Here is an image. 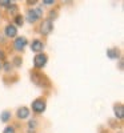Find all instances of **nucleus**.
<instances>
[{"instance_id": "1", "label": "nucleus", "mask_w": 124, "mask_h": 133, "mask_svg": "<svg viewBox=\"0 0 124 133\" xmlns=\"http://www.w3.org/2000/svg\"><path fill=\"white\" fill-rule=\"evenodd\" d=\"M31 79H32V81L35 83L36 85H40V87H48V85H49V80H48L47 77L43 75V73L32 72Z\"/></svg>"}, {"instance_id": "2", "label": "nucleus", "mask_w": 124, "mask_h": 133, "mask_svg": "<svg viewBox=\"0 0 124 133\" xmlns=\"http://www.w3.org/2000/svg\"><path fill=\"white\" fill-rule=\"evenodd\" d=\"M46 63H47V56L44 53H38L35 56V59H33V64H35V66L38 69L43 68L46 65Z\"/></svg>"}, {"instance_id": "3", "label": "nucleus", "mask_w": 124, "mask_h": 133, "mask_svg": "<svg viewBox=\"0 0 124 133\" xmlns=\"http://www.w3.org/2000/svg\"><path fill=\"white\" fill-rule=\"evenodd\" d=\"M32 109H33V112H36V113L44 112V109H46V101L41 98L35 100V101L32 103Z\"/></svg>"}, {"instance_id": "4", "label": "nucleus", "mask_w": 124, "mask_h": 133, "mask_svg": "<svg viewBox=\"0 0 124 133\" xmlns=\"http://www.w3.org/2000/svg\"><path fill=\"white\" fill-rule=\"evenodd\" d=\"M52 29H53V24H52L51 20H44L40 25V31H41L43 35H49L52 32Z\"/></svg>"}, {"instance_id": "5", "label": "nucleus", "mask_w": 124, "mask_h": 133, "mask_svg": "<svg viewBox=\"0 0 124 133\" xmlns=\"http://www.w3.org/2000/svg\"><path fill=\"white\" fill-rule=\"evenodd\" d=\"M40 15H41V9H31V11H28V14H27V20L29 21V23H35V21L40 17Z\"/></svg>"}, {"instance_id": "6", "label": "nucleus", "mask_w": 124, "mask_h": 133, "mask_svg": "<svg viewBox=\"0 0 124 133\" xmlns=\"http://www.w3.org/2000/svg\"><path fill=\"white\" fill-rule=\"evenodd\" d=\"M26 45H27V39L26 37H17L14 43V47H15L16 51H23Z\"/></svg>"}, {"instance_id": "7", "label": "nucleus", "mask_w": 124, "mask_h": 133, "mask_svg": "<svg viewBox=\"0 0 124 133\" xmlns=\"http://www.w3.org/2000/svg\"><path fill=\"white\" fill-rule=\"evenodd\" d=\"M31 49H32L33 52L40 53V52L44 49V44H43L40 40H33V41H32V44H31Z\"/></svg>"}, {"instance_id": "8", "label": "nucleus", "mask_w": 124, "mask_h": 133, "mask_svg": "<svg viewBox=\"0 0 124 133\" xmlns=\"http://www.w3.org/2000/svg\"><path fill=\"white\" fill-rule=\"evenodd\" d=\"M5 35H7L8 37H15V36L17 35L16 27H14V25H7V28H5Z\"/></svg>"}, {"instance_id": "9", "label": "nucleus", "mask_w": 124, "mask_h": 133, "mask_svg": "<svg viewBox=\"0 0 124 133\" xmlns=\"http://www.w3.org/2000/svg\"><path fill=\"white\" fill-rule=\"evenodd\" d=\"M29 116V109L28 108H26V107H23V108H20L19 110H17V117L19 118H27Z\"/></svg>"}, {"instance_id": "10", "label": "nucleus", "mask_w": 124, "mask_h": 133, "mask_svg": "<svg viewBox=\"0 0 124 133\" xmlns=\"http://www.w3.org/2000/svg\"><path fill=\"white\" fill-rule=\"evenodd\" d=\"M115 115H116V117L119 118V120H121L123 117H124V109H123V105H116L115 107Z\"/></svg>"}, {"instance_id": "11", "label": "nucleus", "mask_w": 124, "mask_h": 133, "mask_svg": "<svg viewBox=\"0 0 124 133\" xmlns=\"http://www.w3.org/2000/svg\"><path fill=\"white\" fill-rule=\"evenodd\" d=\"M107 55H108L111 59H117V57H119V49H117V48L108 49V51H107Z\"/></svg>"}, {"instance_id": "12", "label": "nucleus", "mask_w": 124, "mask_h": 133, "mask_svg": "<svg viewBox=\"0 0 124 133\" xmlns=\"http://www.w3.org/2000/svg\"><path fill=\"white\" fill-rule=\"evenodd\" d=\"M11 118V112H8V110H4V112L0 115V120L2 121H8Z\"/></svg>"}, {"instance_id": "13", "label": "nucleus", "mask_w": 124, "mask_h": 133, "mask_svg": "<svg viewBox=\"0 0 124 133\" xmlns=\"http://www.w3.org/2000/svg\"><path fill=\"white\" fill-rule=\"evenodd\" d=\"M23 21H24V19H23V16H21V15H17L15 17V23L17 25H23Z\"/></svg>"}, {"instance_id": "14", "label": "nucleus", "mask_w": 124, "mask_h": 133, "mask_svg": "<svg viewBox=\"0 0 124 133\" xmlns=\"http://www.w3.org/2000/svg\"><path fill=\"white\" fill-rule=\"evenodd\" d=\"M8 12H9V14H16V12H17V5L11 4V5L8 7Z\"/></svg>"}, {"instance_id": "15", "label": "nucleus", "mask_w": 124, "mask_h": 133, "mask_svg": "<svg viewBox=\"0 0 124 133\" xmlns=\"http://www.w3.org/2000/svg\"><path fill=\"white\" fill-rule=\"evenodd\" d=\"M11 4H12L11 0H0V5L2 7H9Z\"/></svg>"}, {"instance_id": "16", "label": "nucleus", "mask_w": 124, "mask_h": 133, "mask_svg": "<svg viewBox=\"0 0 124 133\" xmlns=\"http://www.w3.org/2000/svg\"><path fill=\"white\" fill-rule=\"evenodd\" d=\"M4 133H15V129H14L12 127H7V128L4 129Z\"/></svg>"}, {"instance_id": "17", "label": "nucleus", "mask_w": 124, "mask_h": 133, "mask_svg": "<svg viewBox=\"0 0 124 133\" xmlns=\"http://www.w3.org/2000/svg\"><path fill=\"white\" fill-rule=\"evenodd\" d=\"M14 61H15V65H16V66H17V65H20V64H21V59H19V57H16V59H15V60H14Z\"/></svg>"}, {"instance_id": "18", "label": "nucleus", "mask_w": 124, "mask_h": 133, "mask_svg": "<svg viewBox=\"0 0 124 133\" xmlns=\"http://www.w3.org/2000/svg\"><path fill=\"white\" fill-rule=\"evenodd\" d=\"M52 17L53 19L56 17V12H53V11H51V12H49V19H52Z\"/></svg>"}, {"instance_id": "19", "label": "nucleus", "mask_w": 124, "mask_h": 133, "mask_svg": "<svg viewBox=\"0 0 124 133\" xmlns=\"http://www.w3.org/2000/svg\"><path fill=\"white\" fill-rule=\"evenodd\" d=\"M43 3H44V4H47V5H49V4H52V3H53V0H44Z\"/></svg>"}, {"instance_id": "20", "label": "nucleus", "mask_w": 124, "mask_h": 133, "mask_svg": "<svg viewBox=\"0 0 124 133\" xmlns=\"http://www.w3.org/2000/svg\"><path fill=\"white\" fill-rule=\"evenodd\" d=\"M0 59L4 60V53H3V52H0Z\"/></svg>"}, {"instance_id": "21", "label": "nucleus", "mask_w": 124, "mask_h": 133, "mask_svg": "<svg viewBox=\"0 0 124 133\" xmlns=\"http://www.w3.org/2000/svg\"><path fill=\"white\" fill-rule=\"evenodd\" d=\"M5 71H9V64H8V63L5 64Z\"/></svg>"}, {"instance_id": "22", "label": "nucleus", "mask_w": 124, "mask_h": 133, "mask_svg": "<svg viewBox=\"0 0 124 133\" xmlns=\"http://www.w3.org/2000/svg\"><path fill=\"white\" fill-rule=\"evenodd\" d=\"M0 68H2V64H0Z\"/></svg>"}]
</instances>
